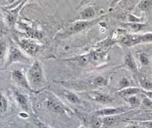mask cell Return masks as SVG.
<instances>
[{
    "mask_svg": "<svg viewBox=\"0 0 152 128\" xmlns=\"http://www.w3.org/2000/svg\"><path fill=\"white\" fill-rule=\"evenodd\" d=\"M27 78L33 91L35 89H40L44 86L45 83L44 70L40 61H34L27 71Z\"/></svg>",
    "mask_w": 152,
    "mask_h": 128,
    "instance_id": "1",
    "label": "cell"
},
{
    "mask_svg": "<svg viewBox=\"0 0 152 128\" xmlns=\"http://www.w3.org/2000/svg\"><path fill=\"white\" fill-rule=\"evenodd\" d=\"M98 19H94L91 20H77L75 21L74 23H71L70 25H69L66 29L61 33H58L57 34V38H66L69 36L72 35V34H77L78 32H80L83 31L86 28L93 26L98 22Z\"/></svg>",
    "mask_w": 152,
    "mask_h": 128,
    "instance_id": "2",
    "label": "cell"
},
{
    "mask_svg": "<svg viewBox=\"0 0 152 128\" xmlns=\"http://www.w3.org/2000/svg\"><path fill=\"white\" fill-rule=\"evenodd\" d=\"M44 103L45 109L53 113H66L69 111V109H67L66 106L52 94H48V95L45 97Z\"/></svg>",
    "mask_w": 152,
    "mask_h": 128,
    "instance_id": "3",
    "label": "cell"
},
{
    "mask_svg": "<svg viewBox=\"0 0 152 128\" xmlns=\"http://www.w3.org/2000/svg\"><path fill=\"white\" fill-rule=\"evenodd\" d=\"M121 42L127 47H132L141 43L152 42V32L143 34H126L121 38Z\"/></svg>",
    "mask_w": 152,
    "mask_h": 128,
    "instance_id": "4",
    "label": "cell"
},
{
    "mask_svg": "<svg viewBox=\"0 0 152 128\" xmlns=\"http://www.w3.org/2000/svg\"><path fill=\"white\" fill-rule=\"evenodd\" d=\"M31 62V59L27 56L24 53L16 46L10 47L9 51V55L7 59L5 61L4 68L8 67L9 66L14 63H28Z\"/></svg>",
    "mask_w": 152,
    "mask_h": 128,
    "instance_id": "5",
    "label": "cell"
},
{
    "mask_svg": "<svg viewBox=\"0 0 152 128\" xmlns=\"http://www.w3.org/2000/svg\"><path fill=\"white\" fill-rule=\"evenodd\" d=\"M131 107L129 106H119V107H110L104 108V109L97 110L94 113V116L98 117H106V116H117L123 114L127 112Z\"/></svg>",
    "mask_w": 152,
    "mask_h": 128,
    "instance_id": "6",
    "label": "cell"
},
{
    "mask_svg": "<svg viewBox=\"0 0 152 128\" xmlns=\"http://www.w3.org/2000/svg\"><path fill=\"white\" fill-rule=\"evenodd\" d=\"M11 78H12V80L14 83H16L17 85L22 87L23 88H25L28 91H34L31 85H30L28 80H27V75L23 74V71H21L20 69H13L12 73H11Z\"/></svg>",
    "mask_w": 152,
    "mask_h": 128,
    "instance_id": "7",
    "label": "cell"
},
{
    "mask_svg": "<svg viewBox=\"0 0 152 128\" xmlns=\"http://www.w3.org/2000/svg\"><path fill=\"white\" fill-rule=\"evenodd\" d=\"M88 95L90 99H92V100H94V101L97 102L98 103H101V104H104V105L110 104L114 100V98L113 96H111L109 94L99 91H89L88 93Z\"/></svg>",
    "mask_w": 152,
    "mask_h": 128,
    "instance_id": "8",
    "label": "cell"
},
{
    "mask_svg": "<svg viewBox=\"0 0 152 128\" xmlns=\"http://www.w3.org/2000/svg\"><path fill=\"white\" fill-rule=\"evenodd\" d=\"M19 45L27 54L32 56L38 53L40 48L39 45L29 39H20L19 41Z\"/></svg>",
    "mask_w": 152,
    "mask_h": 128,
    "instance_id": "9",
    "label": "cell"
},
{
    "mask_svg": "<svg viewBox=\"0 0 152 128\" xmlns=\"http://www.w3.org/2000/svg\"><path fill=\"white\" fill-rule=\"evenodd\" d=\"M13 94H14L15 100L17 101V102L20 106L21 109L26 112L28 111L29 107H28V100H27V96L16 90L13 91Z\"/></svg>",
    "mask_w": 152,
    "mask_h": 128,
    "instance_id": "10",
    "label": "cell"
},
{
    "mask_svg": "<svg viewBox=\"0 0 152 128\" xmlns=\"http://www.w3.org/2000/svg\"><path fill=\"white\" fill-rule=\"evenodd\" d=\"M124 67L133 73L137 72V65L131 53H127L124 58Z\"/></svg>",
    "mask_w": 152,
    "mask_h": 128,
    "instance_id": "11",
    "label": "cell"
},
{
    "mask_svg": "<svg viewBox=\"0 0 152 128\" xmlns=\"http://www.w3.org/2000/svg\"><path fill=\"white\" fill-rule=\"evenodd\" d=\"M141 91V89L137 87H129V88H124L122 90H119L117 91V94H119V96L123 97L124 99H126L128 97L136 95L139 92Z\"/></svg>",
    "mask_w": 152,
    "mask_h": 128,
    "instance_id": "12",
    "label": "cell"
},
{
    "mask_svg": "<svg viewBox=\"0 0 152 128\" xmlns=\"http://www.w3.org/2000/svg\"><path fill=\"white\" fill-rule=\"evenodd\" d=\"M94 16H95V11L94 9L91 7H88L84 9L80 15L82 20H91Z\"/></svg>",
    "mask_w": 152,
    "mask_h": 128,
    "instance_id": "13",
    "label": "cell"
},
{
    "mask_svg": "<svg viewBox=\"0 0 152 128\" xmlns=\"http://www.w3.org/2000/svg\"><path fill=\"white\" fill-rule=\"evenodd\" d=\"M102 120H103V125L106 127H112L116 123H119L121 120L120 117H119V115H117L102 117Z\"/></svg>",
    "mask_w": 152,
    "mask_h": 128,
    "instance_id": "14",
    "label": "cell"
},
{
    "mask_svg": "<svg viewBox=\"0 0 152 128\" xmlns=\"http://www.w3.org/2000/svg\"><path fill=\"white\" fill-rule=\"evenodd\" d=\"M63 95L73 104H80L81 103V101L79 99V97L77 96L75 93L72 92V91H69L67 90L64 91H63Z\"/></svg>",
    "mask_w": 152,
    "mask_h": 128,
    "instance_id": "15",
    "label": "cell"
},
{
    "mask_svg": "<svg viewBox=\"0 0 152 128\" xmlns=\"http://www.w3.org/2000/svg\"><path fill=\"white\" fill-rule=\"evenodd\" d=\"M139 84L143 90L152 91V80L149 78L139 77Z\"/></svg>",
    "mask_w": 152,
    "mask_h": 128,
    "instance_id": "16",
    "label": "cell"
},
{
    "mask_svg": "<svg viewBox=\"0 0 152 128\" xmlns=\"http://www.w3.org/2000/svg\"><path fill=\"white\" fill-rule=\"evenodd\" d=\"M124 99L126 101V102L129 103V106L131 108L138 107L142 103V102L140 101V99H138V97H137V95H133Z\"/></svg>",
    "mask_w": 152,
    "mask_h": 128,
    "instance_id": "17",
    "label": "cell"
},
{
    "mask_svg": "<svg viewBox=\"0 0 152 128\" xmlns=\"http://www.w3.org/2000/svg\"><path fill=\"white\" fill-rule=\"evenodd\" d=\"M102 125H103L102 117H98L96 116H93L89 123V126L91 128H101Z\"/></svg>",
    "mask_w": 152,
    "mask_h": 128,
    "instance_id": "18",
    "label": "cell"
},
{
    "mask_svg": "<svg viewBox=\"0 0 152 128\" xmlns=\"http://www.w3.org/2000/svg\"><path fill=\"white\" fill-rule=\"evenodd\" d=\"M129 87H133V84H131V81L126 78V77H123L119 80V84H118V89L119 90H122V89H124V88H129Z\"/></svg>",
    "mask_w": 152,
    "mask_h": 128,
    "instance_id": "19",
    "label": "cell"
},
{
    "mask_svg": "<svg viewBox=\"0 0 152 128\" xmlns=\"http://www.w3.org/2000/svg\"><path fill=\"white\" fill-rule=\"evenodd\" d=\"M94 80V87H103L106 86L108 84V80L105 78L102 77V76H97L95 78H93Z\"/></svg>",
    "mask_w": 152,
    "mask_h": 128,
    "instance_id": "20",
    "label": "cell"
},
{
    "mask_svg": "<svg viewBox=\"0 0 152 128\" xmlns=\"http://www.w3.org/2000/svg\"><path fill=\"white\" fill-rule=\"evenodd\" d=\"M7 109H8V101H7V98L3 94H1L0 95V112H1V113L3 114L4 113H6Z\"/></svg>",
    "mask_w": 152,
    "mask_h": 128,
    "instance_id": "21",
    "label": "cell"
},
{
    "mask_svg": "<svg viewBox=\"0 0 152 128\" xmlns=\"http://www.w3.org/2000/svg\"><path fill=\"white\" fill-rule=\"evenodd\" d=\"M137 7L140 11H148L152 7V1H140Z\"/></svg>",
    "mask_w": 152,
    "mask_h": 128,
    "instance_id": "22",
    "label": "cell"
},
{
    "mask_svg": "<svg viewBox=\"0 0 152 128\" xmlns=\"http://www.w3.org/2000/svg\"><path fill=\"white\" fill-rule=\"evenodd\" d=\"M144 24L143 23H129V24H126V27H129V30H131L132 31L136 32L139 31L142 28L144 27Z\"/></svg>",
    "mask_w": 152,
    "mask_h": 128,
    "instance_id": "23",
    "label": "cell"
},
{
    "mask_svg": "<svg viewBox=\"0 0 152 128\" xmlns=\"http://www.w3.org/2000/svg\"><path fill=\"white\" fill-rule=\"evenodd\" d=\"M33 122L38 128H50L49 127L47 126L45 123H43L40 119H38V117H34Z\"/></svg>",
    "mask_w": 152,
    "mask_h": 128,
    "instance_id": "24",
    "label": "cell"
},
{
    "mask_svg": "<svg viewBox=\"0 0 152 128\" xmlns=\"http://www.w3.org/2000/svg\"><path fill=\"white\" fill-rule=\"evenodd\" d=\"M139 59H140V63H141L142 65L146 66V65H148V63H149V59H148V56H147L145 53H142V54L140 55Z\"/></svg>",
    "mask_w": 152,
    "mask_h": 128,
    "instance_id": "25",
    "label": "cell"
},
{
    "mask_svg": "<svg viewBox=\"0 0 152 128\" xmlns=\"http://www.w3.org/2000/svg\"><path fill=\"white\" fill-rule=\"evenodd\" d=\"M142 105H144L145 108L148 109H152V100L148 97H146L142 101Z\"/></svg>",
    "mask_w": 152,
    "mask_h": 128,
    "instance_id": "26",
    "label": "cell"
},
{
    "mask_svg": "<svg viewBox=\"0 0 152 128\" xmlns=\"http://www.w3.org/2000/svg\"><path fill=\"white\" fill-rule=\"evenodd\" d=\"M6 42H3L1 40V45H0V51H1V61H3V58H4L5 53L7 50V45H6Z\"/></svg>",
    "mask_w": 152,
    "mask_h": 128,
    "instance_id": "27",
    "label": "cell"
},
{
    "mask_svg": "<svg viewBox=\"0 0 152 128\" xmlns=\"http://www.w3.org/2000/svg\"><path fill=\"white\" fill-rule=\"evenodd\" d=\"M123 128H146L144 126H142L141 124H140L139 123L135 121H130L129 124H128L127 126Z\"/></svg>",
    "mask_w": 152,
    "mask_h": 128,
    "instance_id": "28",
    "label": "cell"
},
{
    "mask_svg": "<svg viewBox=\"0 0 152 128\" xmlns=\"http://www.w3.org/2000/svg\"><path fill=\"white\" fill-rule=\"evenodd\" d=\"M141 124L146 128H152V120H144V121H135Z\"/></svg>",
    "mask_w": 152,
    "mask_h": 128,
    "instance_id": "29",
    "label": "cell"
},
{
    "mask_svg": "<svg viewBox=\"0 0 152 128\" xmlns=\"http://www.w3.org/2000/svg\"><path fill=\"white\" fill-rule=\"evenodd\" d=\"M141 91L145 94L146 96L149 98L150 99L152 100V91H144V90H141Z\"/></svg>",
    "mask_w": 152,
    "mask_h": 128,
    "instance_id": "30",
    "label": "cell"
},
{
    "mask_svg": "<svg viewBox=\"0 0 152 128\" xmlns=\"http://www.w3.org/2000/svg\"><path fill=\"white\" fill-rule=\"evenodd\" d=\"M79 128H87V127H84V126H81V127H80Z\"/></svg>",
    "mask_w": 152,
    "mask_h": 128,
    "instance_id": "31",
    "label": "cell"
}]
</instances>
